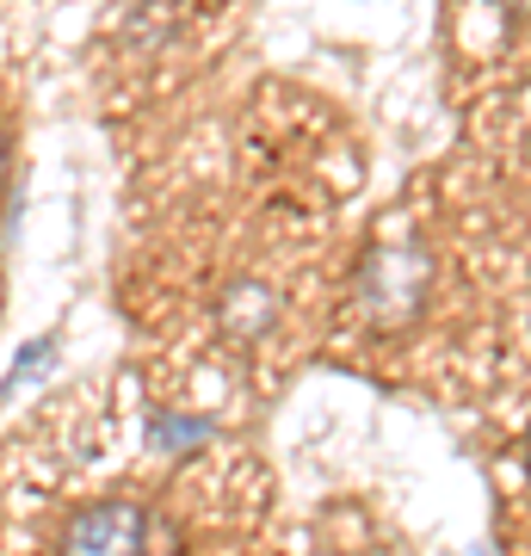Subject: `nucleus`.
Listing matches in <instances>:
<instances>
[{"mask_svg":"<svg viewBox=\"0 0 531 556\" xmlns=\"http://www.w3.org/2000/svg\"><path fill=\"white\" fill-rule=\"evenodd\" d=\"M427 285H433V260L420 254L414 241H377L371 254L358 260L353 309L365 328H402V321L420 316Z\"/></svg>","mask_w":531,"mask_h":556,"instance_id":"f257e3e1","label":"nucleus"},{"mask_svg":"<svg viewBox=\"0 0 531 556\" xmlns=\"http://www.w3.org/2000/svg\"><path fill=\"white\" fill-rule=\"evenodd\" d=\"M155 519L130 495H99L68 514L62 526V556H149Z\"/></svg>","mask_w":531,"mask_h":556,"instance_id":"f03ea898","label":"nucleus"},{"mask_svg":"<svg viewBox=\"0 0 531 556\" xmlns=\"http://www.w3.org/2000/svg\"><path fill=\"white\" fill-rule=\"evenodd\" d=\"M278 321V298L273 285H254V278H241V285H229L217 298V328L229 340H260L266 328Z\"/></svg>","mask_w":531,"mask_h":556,"instance_id":"7ed1b4c3","label":"nucleus"},{"mask_svg":"<svg viewBox=\"0 0 531 556\" xmlns=\"http://www.w3.org/2000/svg\"><path fill=\"white\" fill-rule=\"evenodd\" d=\"M204 439H217V427L204 415H179V408H155L149 415V452H161V457H192V452H204Z\"/></svg>","mask_w":531,"mask_h":556,"instance_id":"20e7f679","label":"nucleus"},{"mask_svg":"<svg viewBox=\"0 0 531 556\" xmlns=\"http://www.w3.org/2000/svg\"><path fill=\"white\" fill-rule=\"evenodd\" d=\"M50 358H56V340L43 334V340H31L20 358H13V371H7V390H20V383H31L38 371H50Z\"/></svg>","mask_w":531,"mask_h":556,"instance_id":"39448f33","label":"nucleus"},{"mask_svg":"<svg viewBox=\"0 0 531 556\" xmlns=\"http://www.w3.org/2000/svg\"><path fill=\"white\" fill-rule=\"evenodd\" d=\"M501 7H513V13H531V0H501Z\"/></svg>","mask_w":531,"mask_h":556,"instance_id":"423d86ee","label":"nucleus"},{"mask_svg":"<svg viewBox=\"0 0 531 556\" xmlns=\"http://www.w3.org/2000/svg\"><path fill=\"white\" fill-rule=\"evenodd\" d=\"M0 174H7V137H0Z\"/></svg>","mask_w":531,"mask_h":556,"instance_id":"0eeeda50","label":"nucleus"}]
</instances>
